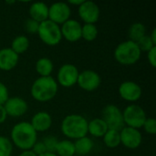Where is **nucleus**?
<instances>
[{
	"mask_svg": "<svg viewBox=\"0 0 156 156\" xmlns=\"http://www.w3.org/2000/svg\"><path fill=\"white\" fill-rule=\"evenodd\" d=\"M9 139L13 146L22 151L31 150L37 141V133L29 122H19L13 126Z\"/></svg>",
	"mask_w": 156,
	"mask_h": 156,
	"instance_id": "nucleus-1",
	"label": "nucleus"
},
{
	"mask_svg": "<svg viewBox=\"0 0 156 156\" xmlns=\"http://www.w3.org/2000/svg\"><path fill=\"white\" fill-rule=\"evenodd\" d=\"M88 120L80 114H69L64 117L60 124L63 135L70 141H76L88 134Z\"/></svg>",
	"mask_w": 156,
	"mask_h": 156,
	"instance_id": "nucleus-2",
	"label": "nucleus"
},
{
	"mask_svg": "<svg viewBox=\"0 0 156 156\" xmlns=\"http://www.w3.org/2000/svg\"><path fill=\"white\" fill-rule=\"evenodd\" d=\"M58 90V85L52 77H38L30 88L32 98L38 102H48L53 100Z\"/></svg>",
	"mask_w": 156,
	"mask_h": 156,
	"instance_id": "nucleus-3",
	"label": "nucleus"
},
{
	"mask_svg": "<svg viewBox=\"0 0 156 156\" xmlns=\"http://www.w3.org/2000/svg\"><path fill=\"white\" fill-rule=\"evenodd\" d=\"M113 56L119 64L123 66H132L140 60L142 52L135 42L128 39L121 42L115 48Z\"/></svg>",
	"mask_w": 156,
	"mask_h": 156,
	"instance_id": "nucleus-4",
	"label": "nucleus"
},
{
	"mask_svg": "<svg viewBox=\"0 0 156 156\" xmlns=\"http://www.w3.org/2000/svg\"><path fill=\"white\" fill-rule=\"evenodd\" d=\"M37 35L40 40L49 47H55L62 40L60 26L48 19L39 24Z\"/></svg>",
	"mask_w": 156,
	"mask_h": 156,
	"instance_id": "nucleus-5",
	"label": "nucleus"
},
{
	"mask_svg": "<svg viewBox=\"0 0 156 156\" xmlns=\"http://www.w3.org/2000/svg\"><path fill=\"white\" fill-rule=\"evenodd\" d=\"M124 125L139 130L147 119L146 112L143 107L137 104H130L122 111Z\"/></svg>",
	"mask_w": 156,
	"mask_h": 156,
	"instance_id": "nucleus-6",
	"label": "nucleus"
},
{
	"mask_svg": "<svg viewBox=\"0 0 156 156\" xmlns=\"http://www.w3.org/2000/svg\"><path fill=\"white\" fill-rule=\"evenodd\" d=\"M101 119L105 122L109 130H115L120 132L125 126L122 111L114 104H109L103 108Z\"/></svg>",
	"mask_w": 156,
	"mask_h": 156,
	"instance_id": "nucleus-7",
	"label": "nucleus"
},
{
	"mask_svg": "<svg viewBox=\"0 0 156 156\" xmlns=\"http://www.w3.org/2000/svg\"><path fill=\"white\" fill-rule=\"evenodd\" d=\"M78 68L70 63H66L60 66L57 73V83L63 88H71L77 84L79 77Z\"/></svg>",
	"mask_w": 156,
	"mask_h": 156,
	"instance_id": "nucleus-8",
	"label": "nucleus"
},
{
	"mask_svg": "<svg viewBox=\"0 0 156 156\" xmlns=\"http://www.w3.org/2000/svg\"><path fill=\"white\" fill-rule=\"evenodd\" d=\"M71 8L66 2H56L48 5V20L61 26L70 19Z\"/></svg>",
	"mask_w": 156,
	"mask_h": 156,
	"instance_id": "nucleus-9",
	"label": "nucleus"
},
{
	"mask_svg": "<svg viewBox=\"0 0 156 156\" xmlns=\"http://www.w3.org/2000/svg\"><path fill=\"white\" fill-rule=\"evenodd\" d=\"M101 83V78L98 72L92 69H85L79 73L78 86L85 91H94L99 89Z\"/></svg>",
	"mask_w": 156,
	"mask_h": 156,
	"instance_id": "nucleus-10",
	"label": "nucleus"
},
{
	"mask_svg": "<svg viewBox=\"0 0 156 156\" xmlns=\"http://www.w3.org/2000/svg\"><path fill=\"white\" fill-rule=\"evenodd\" d=\"M120 138L121 144H122L125 148L131 150L139 148L143 143L142 133L137 129L127 126H124L120 131Z\"/></svg>",
	"mask_w": 156,
	"mask_h": 156,
	"instance_id": "nucleus-11",
	"label": "nucleus"
},
{
	"mask_svg": "<svg viewBox=\"0 0 156 156\" xmlns=\"http://www.w3.org/2000/svg\"><path fill=\"white\" fill-rule=\"evenodd\" d=\"M118 92L120 97L128 102H135L139 101L143 95L142 87L133 80L122 82L119 86Z\"/></svg>",
	"mask_w": 156,
	"mask_h": 156,
	"instance_id": "nucleus-12",
	"label": "nucleus"
},
{
	"mask_svg": "<svg viewBox=\"0 0 156 156\" xmlns=\"http://www.w3.org/2000/svg\"><path fill=\"white\" fill-rule=\"evenodd\" d=\"M78 14L84 24H96L101 16L99 5L92 1H86L78 7Z\"/></svg>",
	"mask_w": 156,
	"mask_h": 156,
	"instance_id": "nucleus-13",
	"label": "nucleus"
},
{
	"mask_svg": "<svg viewBox=\"0 0 156 156\" xmlns=\"http://www.w3.org/2000/svg\"><path fill=\"white\" fill-rule=\"evenodd\" d=\"M8 117L18 118L25 115L28 110V104L23 98L9 97L3 105Z\"/></svg>",
	"mask_w": 156,
	"mask_h": 156,
	"instance_id": "nucleus-14",
	"label": "nucleus"
},
{
	"mask_svg": "<svg viewBox=\"0 0 156 156\" xmlns=\"http://www.w3.org/2000/svg\"><path fill=\"white\" fill-rule=\"evenodd\" d=\"M81 24L76 19H69L60 26L62 38L69 42H77L81 39Z\"/></svg>",
	"mask_w": 156,
	"mask_h": 156,
	"instance_id": "nucleus-15",
	"label": "nucleus"
},
{
	"mask_svg": "<svg viewBox=\"0 0 156 156\" xmlns=\"http://www.w3.org/2000/svg\"><path fill=\"white\" fill-rule=\"evenodd\" d=\"M19 61V56L10 48L0 49V70L9 71L15 69Z\"/></svg>",
	"mask_w": 156,
	"mask_h": 156,
	"instance_id": "nucleus-16",
	"label": "nucleus"
},
{
	"mask_svg": "<svg viewBox=\"0 0 156 156\" xmlns=\"http://www.w3.org/2000/svg\"><path fill=\"white\" fill-rule=\"evenodd\" d=\"M52 117L47 112H38L35 113L30 122V124L37 133H44L49 130L52 126Z\"/></svg>",
	"mask_w": 156,
	"mask_h": 156,
	"instance_id": "nucleus-17",
	"label": "nucleus"
},
{
	"mask_svg": "<svg viewBox=\"0 0 156 156\" xmlns=\"http://www.w3.org/2000/svg\"><path fill=\"white\" fill-rule=\"evenodd\" d=\"M29 18L41 23L48 19V5L43 2L32 3L28 9Z\"/></svg>",
	"mask_w": 156,
	"mask_h": 156,
	"instance_id": "nucleus-18",
	"label": "nucleus"
},
{
	"mask_svg": "<svg viewBox=\"0 0 156 156\" xmlns=\"http://www.w3.org/2000/svg\"><path fill=\"white\" fill-rule=\"evenodd\" d=\"M108 126L101 118H95L88 122V133L95 138H102L108 131Z\"/></svg>",
	"mask_w": 156,
	"mask_h": 156,
	"instance_id": "nucleus-19",
	"label": "nucleus"
},
{
	"mask_svg": "<svg viewBox=\"0 0 156 156\" xmlns=\"http://www.w3.org/2000/svg\"><path fill=\"white\" fill-rule=\"evenodd\" d=\"M75 146V154L77 156L88 155L94 147V142L88 136L80 138L74 141Z\"/></svg>",
	"mask_w": 156,
	"mask_h": 156,
	"instance_id": "nucleus-20",
	"label": "nucleus"
},
{
	"mask_svg": "<svg viewBox=\"0 0 156 156\" xmlns=\"http://www.w3.org/2000/svg\"><path fill=\"white\" fill-rule=\"evenodd\" d=\"M35 69L39 77H49L53 72L54 64L50 58L43 57L37 60Z\"/></svg>",
	"mask_w": 156,
	"mask_h": 156,
	"instance_id": "nucleus-21",
	"label": "nucleus"
},
{
	"mask_svg": "<svg viewBox=\"0 0 156 156\" xmlns=\"http://www.w3.org/2000/svg\"><path fill=\"white\" fill-rule=\"evenodd\" d=\"M29 45H30V42H29L28 37H26L25 35H19L12 40L10 48L16 54L19 56L27 51Z\"/></svg>",
	"mask_w": 156,
	"mask_h": 156,
	"instance_id": "nucleus-22",
	"label": "nucleus"
},
{
	"mask_svg": "<svg viewBox=\"0 0 156 156\" xmlns=\"http://www.w3.org/2000/svg\"><path fill=\"white\" fill-rule=\"evenodd\" d=\"M55 154L58 156H74L75 154V146L74 142L65 139L58 142L56 146Z\"/></svg>",
	"mask_w": 156,
	"mask_h": 156,
	"instance_id": "nucleus-23",
	"label": "nucleus"
},
{
	"mask_svg": "<svg viewBox=\"0 0 156 156\" xmlns=\"http://www.w3.org/2000/svg\"><path fill=\"white\" fill-rule=\"evenodd\" d=\"M146 34V27L141 22H135L132 24L128 29V37L129 40L137 42L139 41L143 37H144Z\"/></svg>",
	"mask_w": 156,
	"mask_h": 156,
	"instance_id": "nucleus-24",
	"label": "nucleus"
},
{
	"mask_svg": "<svg viewBox=\"0 0 156 156\" xmlns=\"http://www.w3.org/2000/svg\"><path fill=\"white\" fill-rule=\"evenodd\" d=\"M103 144L110 149H115L121 144L120 132L115 130H108L102 137Z\"/></svg>",
	"mask_w": 156,
	"mask_h": 156,
	"instance_id": "nucleus-25",
	"label": "nucleus"
},
{
	"mask_svg": "<svg viewBox=\"0 0 156 156\" xmlns=\"http://www.w3.org/2000/svg\"><path fill=\"white\" fill-rule=\"evenodd\" d=\"M99 31L96 24H83L81 26V38L85 41L91 42L98 37Z\"/></svg>",
	"mask_w": 156,
	"mask_h": 156,
	"instance_id": "nucleus-26",
	"label": "nucleus"
},
{
	"mask_svg": "<svg viewBox=\"0 0 156 156\" xmlns=\"http://www.w3.org/2000/svg\"><path fill=\"white\" fill-rule=\"evenodd\" d=\"M13 152V144L6 136L0 135V156H11Z\"/></svg>",
	"mask_w": 156,
	"mask_h": 156,
	"instance_id": "nucleus-27",
	"label": "nucleus"
},
{
	"mask_svg": "<svg viewBox=\"0 0 156 156\" xmlns=\"http://www.w3.org/2000/svg\"><path fill=\"white\" fill-rule=\"evenodd\" d=\"M136 44H137L138 48H140L141 52H148L154 47H156L153 43V41L151 40L149 35H145L144 37H143L139 41L136 42Z\"/></svg>",
	"mask_w": 156,
	"mask_h": 156,
	"instance_id": "nucleus-28",
	"label": "nucleus"
},
{
	"mask_svg": "<svg viewBox=\"0 0 156 156\" xmlns=\"http://www.w3.org/2000/svg\"><path fill=\"white\" fill-rule=\"evenodd\" d=\"M42 142H43L48 153H55L56 146L58 142L57 137H55L53 135H48V136H46Z\"/></svg>",
	"mask_w": 156,
	"mask_h": 156,
	"instance_id": "nucleus-29",
	"label": "nucleus"
},
{
	"mask_svg": "<svg viewBox=\"0 0 156 156\" xmlns=\"http://www.w3.org/2000/svg\"><path fill=\"white\" fill-rule=\"evenodd\" d=\"M143 128L146 133L150 135H154L156 133V120L154 118L147 117V119L145 120L143 125Z\"/></svg>",
	"mask_w": 156,
	"mask_h": 156,
	"instance_id": "nucleus-30",
	"label": "nucleus"
},
{
	"mask_svg": "<svg viewBox=\"0 0 156 156\" xmlns=\"http://www.w3.org/2000/svg\"><path fill=\"white\" fill-rule=\"evenodd\" d=\"M39 24L40 23H38V22L31 19V18H27L24 22V27H25L26 31L29 34H37Z\"/></svg>",
	"mask_w": 156,
	"mask_h": 156,
	"instance_id": "nucleus-31",
	"label": "nucleus"
},
{
	"mask_svg": "<svg viewBox=\"0 0 156 156\" xmlns=\"http://www.w3.org/2000/svg\"><path fill=\"white\" fill-rule=\"evenodd\" d=\"M31 151L36 154L37 156L41 155L45 153H47V150H46V147L43 144L42 141H37L35 143V144L33 145Z\"/></svg>",
	"mask_w": 156,
	"mask_h": 156,
	"instance_id": "nucleus-32",
	"label": "nucleus"
},
{
	"mask_svg": "<svg viewBox=\"0 0 156 156\" xmlns=\"http://www.w3.org/2000/svg\"><path fill=\"white\" fill-rule=\"evenodd\" d=\"M9 98V91L7 87L3 83L0 82V105H4L5 101Z\"/></svg>",
	"mask_w": 156,
	"mask_h": 156,
	"instance_id": "nucleus-33",
	"label": "nucleus"
},
{
	"mask_svg": "<svg viewBox=\"0 0 156 156\" xmlns=\"http://www.w3.org/2000/svg\"><path fill=\"white\" fill-rule=\"evenodd\" d=\"M147 59L149 64L153 67H156V47H154L152 49H150L147 52Z\"/></svg>",
	"mask_w": 156,
	"mask_h": 156,
	"instance_id": "nucleus-34",
	"label": "nucleus"
},
{
	"mask_svg": "<svg viewBox=\"0 0 156 156\" xmlns=\"http://www.w3.org/2000/svg\"><path fill=\"white\" fill-rule=\"evenodd\" d=\"M7 113L3 105H0V124H3L7 119Z\"/></svg>",
	"mask_w": 156,
	"mask_h": 156,
	"instance_id": "nucleus-35",
	"label": "nucleus"
},
{
	"mask_svg": "<svg viewBox=\"0 0 156 156\" xmlns=\"http://www.w3.org/2000/svg\"><path fill=\"white\" fill-rule=\"evenodd\" d=\"M84 2V0H69V2H68V5H76L77 7H79L82 3Z\"/></svg>",
	"mask_w": 156,
	"mask_h": 156,
	"instance_id": "nucleus-36",
	"label": "nucleus"
},
{
	"mask_svg": "<svg viewBox=\"0 0 156 156\" xmlns=\"http://www.w3.org/2000/svg\"><path fill=\"white\" fill-rule=\"evenodd\" d=\"M18 156H37L31 150H27V151H22Z\"/></svg>",
	"mask_w": 156,
	"mask_h": 156,
	"instance_id": "nucleus-37",
	"label": "nucleus"
},
{
	"mask_svg": "<svg viewBox=\"0 0 156 156\" xmlns=\"http://www.w3.org/2000/svg\"><path fill=\"white\" fill-rule=\"evenodd\" d=\"M149 37H150L151 40L153 41V43L156 46V28H154V29L152 30V32H151V34L149 35Z\"/></svg>",
	"mask_w": 156,
	"mask_h": 156,
	"instance_id": "nucleus-38",
	"label": "nucleus"
},
{
	"mask_svg": "<svg viewBox=\"0 0 156 156\" xmlns=\"http://www.w3.org/2000/svg\"><path fill=\"white\" fill-rule=\"evenodd\" d=\"M38 156H58L55 153H45V154H41V155H38Z\"/></svg>",
	"mask_w": 156,
	"mask_h": 156,
	"instance_id": "nucleus-39",
	"label": "nucleus"
},
{
	"mask_svg": "<svg viewBox=\"0 0 156 156\" xmlns=\"http://www.w3.org/2000/svg\"><path fill=\"white\" fill-rule=\"evenodd\" d=\"M5 3H6V4H14V3H15V1H10V2H9V1H6Z\"/></svg>",
	"mask_w": 156,
	"mask_h": 156,
	"instance_id": "nucleus-40",
	"label": "nucleus"
},
{
	"mask_svg": "<svg viewBox=\"0 0 156 156\" xmlns=\"http://www.w3.org/2000/svg\"><path fill=\"white\" fill-rule=\"evenodd\" d=\"M74 156H77V155H74Z\"/></svg>",
	"mask_w": 156,
	"mask_h": 156,
	"instance_id": "nucleus-41",
	"label": "nucleus"
}]
</instances>
